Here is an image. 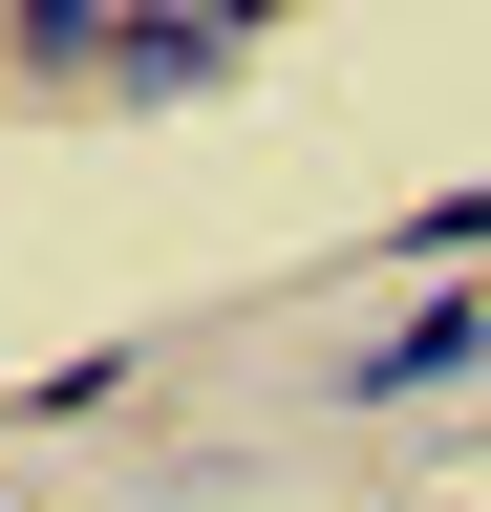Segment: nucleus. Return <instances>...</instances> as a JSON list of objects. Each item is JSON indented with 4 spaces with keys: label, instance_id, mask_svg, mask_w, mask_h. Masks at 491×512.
I'll return each mask as SVG.
<instances>
[{
    "label": "nucleus",
    "instance_id": "f257e3e1",
    "mask_svg": "<svg viewBox=\"0 0 491 512\" xmlns=\"http://www.w3.org/2000/svg\"><path fill=\"white\" fill-rule=\"evenodd\" d=\"M449 384H491V299H406L385 342H342V427H385V406H449Z\"/></svg>",
    "mask_w": 491,
    "mask_h": 512
},
{
    "label": "nucleus",
    "instance_id": "f03ea898",
    "mask_svg": "<svg viewBox=\"0 0 491 512\" xmlns=\"http://www.w3.org/2000/svg\"><path fill=\"white\" fill-rule=\"evenodd\" d=\"M235 64H257L235 22H193V0H129V22H107V107H214Z\"/></svg>",
    "mask_w": 491,
    "mask_h": 512
},
{
    "label": "nucleus",
    "instance_id": "7ed1b4c3",
    "mask_svg": "<svg viewBox=\"0 0 491 512\" xmlns=\"http://www.w3.org/2000/svg\"><path fill=\"white\" fill-rule=\"evenodd\" d=\"M107 22L129 0H0V86H107Z\"/></svg>",
    "mask_w": 491,
    "mask_h": 512
},
{
    "label": "nucleus",
    "instance_id": "20e7f679",
    "mask_svg": "<svg viewBox=\"0 0 491 512\" xmlns=\"http://www.w3.org/2000/svg\"><path fill=\"white\" fill-rule=\"evenodd\" d=\"M86 406H129V342H86V363H43V384H22L0 427H86Z\"/></svg>",
    "mask_w": 491,
    "mask_h": 512
},
{
    "label": "nucleus",
    "instance_id": "39448f33",
    "mask_svg": "<svg viewBox=\"0 0 491 512\" xmlns=\"http://www.w3.org/2000/svg\"><path fill=\"white\" fill-rule=\"evenodd\" d=\"M385 256H491V171H470V192H427V214H406Z\"/></svg>",
    "mask_w": 491,
    "mask_h": 512
}]
</instances>
